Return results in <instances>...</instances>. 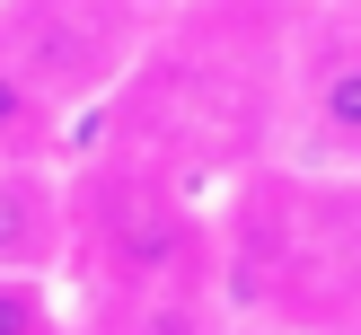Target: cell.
I'll use <instances>...</instances> for the list:
<instances>
[{"label": "cell", "instance_id": "3", "mask_svg": "<svg viewBox=\"0 0 361 335\" xmlns=\"http://www.w3.org/2000/svg\"><path fill=\"white\" fill-rule=\"evenodd\" d=\"M300 123L326 159H361V18L326 27L300 62Z\"/></svg>", "mask_w": 361, "mask_h": 335}, {"label": "cell", "instance_id": "7", "mask_svg": "<svg viewBox=\"0 0 361 335\" xmlns=\"http://www.w3.org/2000/svg\"><path fill=\"white\" fill-rule=\"evenodd\" d=\"M353 18H361V0H353Z\"/></svg>", "mask_w": 361, "mask_h": 335}, {"label": "cell", "instance_id": "2", "mask_svg": "<svg viewBox=\"0 0 361 335\" xmlns=\"http://www.w3.org/2000/svg\"><path fill=\"white\" fill-rule=\"evenodd\" d=\"M71 256V203L44 159H0V274H53Z\"/></svg>", "mask_w": 361, "mask_h": 335}, {"label": "cell", "instance_id": "4", "mask_svg": "<svg viewBox=\"0 0 361 335\" xmlns=\"http://www.w3.org/2000/svg\"><path fill=\"white\" fill-rule=\"evenodd\" d=\"M53 123H62V106L44 97V88L18 71V53L0 44V159H44Z\"/></svg>", "mask_w": 361, "mask_h": 335}, {"label": "cell", "instance_id": "5", "mask_svg": "<svg viewBox=\"0 0 361 335\" xmlns=\"http://www.w3.org/2000/svg\"><path fill=\"white\" fill-rule=\"evenodd\" d=\"M0 335H62L53 274H0Z\"/></svg>", "mask_w": 361, "mask_h": 335}, {"label": "cell", "instance_id": "1", "mask_svg": "<svg viewBox=\"0 0 361 335\" xmlns=\"http://www.w3.org/2000/svg\"><path fill=\"white\" fill-rule=\"evenodd\" d=\"M141 0H0V44L53 106H80L133 62Z\"/></svg>", "mask_w": 361, "mask_h": 335}, {"label": "cell", "instance_id": "6", "mask_svg": "<svg viewBox=\"0 0 361 335\" xmlns=\"http://www.w3.org/2000/svg\"><path fill=\"white\" fill-rule=\"evenodd\" d=\"M141 9H168V0H141Z\"/></svg>", "mask_w": 361, "mask_h": 335}]
</instances>
